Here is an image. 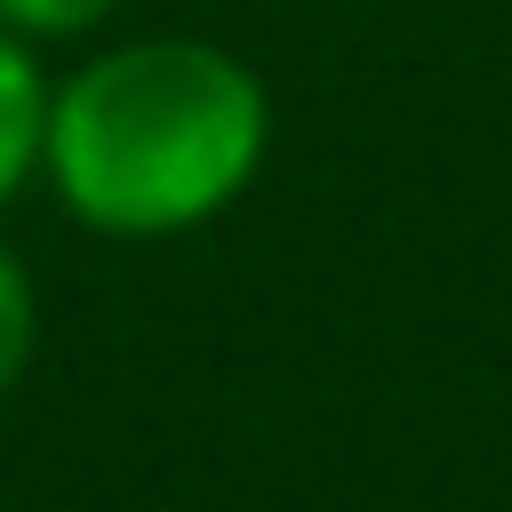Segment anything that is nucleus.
Segmentation results:
<instances>
[{
    "instance_id": "obj_2",
    "label": "nucleus",
    "mask_w": 512,
    "mask_h": 512,
    "mask_svg": "<svg viewBox=\"0 0 512 512\" xmlns=\"http://www.w3.org/2000/svg\"><path fill=\"white\" fill-rule=\"evenodd\" d=\"M40 136H48V80H40L24 32L0 24V200L40 168Z\"/></svg>"
},
{
    "instance_id": "obj_3",
    "label": "nucleus",
    "mask_w": 512,
    "mask_h": 512,
    "mask_svg": "<svg viewBox=\"0 0 512 512\" xmlns=\"http://www.w3.org/2000/svg\"><path fill=\"white\" fill-rule=\"evenodd\" d=\"M32 336H40V304H32L24 264H16L8 240H0V400L24 384V368H32Z\"/></svg>"
},
{
    "instance_id": "obj_1",
    "label": "nucleus",
    "mask_w": 512,
    "mask_h": 512,
    "mask_svg": "<svg viewBox=\"0 0 512 512\" xmlns=\"http://www.w3.org/2000/svg\"><path fill=\"white\" fill-rule=\"evenodd\" d=\"M272 144L264 80L216 40H128L48 88L40 168L112 240H168L224 216Z\"/></svg>"
},
{
    "instance_id": "obj_4",
    "label": "nucleus",
    "mask_w": 512,
    "mask_h": 512,
    "mask_svg": "<svg viewBox=\"0 0 512 512\" xmlns=\"http://www.w3.org/2000/svg\"><path fill=\"white\" fill-rule=\"evenodd\" d=\"M120 0H0V24L24 40H72L88 24H104Z\"/></svg>"
}]
</instances>
